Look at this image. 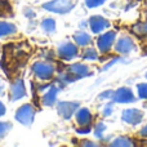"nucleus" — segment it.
Listing matches in <instances>:
<instances>
[{
	"instance_id": "obj_1",
	"label": "nucleus",
	"mask_w": 147,
	"mask_h": 147,
	"mask_svg": "<svg viewBox=\"0 0 147 147\" xmlns=\"http://www.w3.org/2000/svg\"><path fill=\"white\" fill-rule=\"evenodd\" d=\"M34 76L36 79L41 81H48L51 79H53L54 74H56V67L52 62L48 61H36L35 63H32L31 67Z\"/></svg>"
},
{
	"instance_id": "obj_2",
	"label": "nucleus",
	"mask_w": 147,
	"mask_h": 147,
	"mask_svg": "<svg viewBox=\"0 0 147 147\" xmlns=\"http://www.w3.org/2000/svg\"><path fill=\"white\" fill-rule=\"evenodd\" d=\"M41 7L47 12L57 13V14H67L74 9L75 3L72 0H51V1L44 3Z\"/></svg>"
},
{
	"instance_id": "obj_3",
	"label": "nucleus",
	"mask_w": 147,
	"mask_h": 147,
	"mask_svg": "<svg viewBox=\"0 0 147 147\" xmlns=\"http://www.w3.org/2000/svg\"><path fill=\"white\" fill-rule=\"evenodd\" d=\"M35 107L30 103H25L16 111V120L22 125H31L35 119Z\"/></svg>"
},
{
	"instance_id": "obj_4",
	"label": "nucleus",
	"mask_w": 147,
	"mask_h": 147,
	"mask_svg": "<svg viewBox=\"0 0 147 147\" xmlns=\"http://www.w3.org/2000/svg\"><path fill=\"white\" fill-rule=\"evenodd\" d=\"M57 53H58L59 58L63 61H72L80 56V51H79L78 45L71 41H65V43L59 44Z\"/></svg>"
},
{
	"instance_id": "obj_5",
	"label": "nucleus",
	"mask_w": 147,
	"mask_h": 147,
	"mask_svg": "<svg viewBox=\"0 0 147 147\" xmlns=\"http://www.w3.org/2000/svg\"><path fill=\"white\" fill-rule=\"evenodd\" d=\"M115 40H116V31H106L105 34L99 35V38L97 39V48L101 53H109L112 49L115 44Z\"/></svg>"
},
{
	"instance_id": "obj_6",
	"label": "nucleus",
	"mask_w": 147,
	"mask_h": 147,
	"mask_svg": "<svg viewBox=\"0 0 147 147\" xmlns=\"http://www.w3.org/2000/svg\"><path fill=\"white\" fill-rule=\"evenodd\" d=\"M134 51H137V45L130 36H121L115 43V52L119 54L127 56V54H130Z\"/></svg>"
},
{
	"instance_id": "obj_7",
	"label": "nucleus",
	"mask_w": 147,
	"mask_h": 147,
	"mask_svg": "<svg viewBox=\"0 0 147 147\" xmlns=\"http://www.w3.org/2000/svg\"><path fill=\"white\" fill-rule=\"evenodd\" d=\"M80 107L79 102H70V101H62L58 102L57 105V112L61 117L69 120L72 117V115L78 111V109Z\"/></svg>"
},
{
	"instance_id": "obj_8",
	"label": "nucleus",
	"mask_w": 147,
	"mask_h": 147,
	"mask_svg": "<svg viewBox=\"0 0 147 147\" xmlns=\"http://www.w3.org/2000/svg\"><path fill=\"white\" fill-rule=\"evenodd\" d=\"M111 101L115 102V103H133L137 99H136V96L132 92V89L123 86V88L117 89L116 92H114Z\"/></svg>"
},
{
	"instance_id": "obj_9",
	"label": "nucleus",
	"mask_w": 147,
	"mask_h": 147,
	"mask_svg": "<svg viewBox=\"0 0 147 147\" xmlns=\"http://www.w3.org/2000/svg\"><path fill=\"white\" fill-rule=\"evenodd\" d=\"M143 116H145V114H143V111H141V110H138V109H127V110L123 111L121 120L124 123H127V124H129V125H138V124L142 123Z\"/></svg>"
},
{
	"instance_id": "obj_10",
	"label": "nucleus",
	"mask_w": 147,
	"mask_h": 147,
	"mask_svg": "<svg viewBox=\"0 0 147 147\" xmlns=\"http://www.w3.org/2000/svg\"><path fill=\"white\" fill-rule=\"evenodd\" d=\"M89 27H90L93 34H101L109 27H111V23L107 18L102 17V16H92L88 21Z\"/></svg>"
},
{
	"instance_id": "obj_11",
	"label": "nucleus",
	"mask_w": 147,
	"mask_h": 147,
	"mask_svg": "<svg viewBox=\"0 0 147 147\" xmlns=\"http://www.w3.org/2000/svg\"><path fill=\"white\" fill-rule=\"evenodd\" d=\"M66 71L69 72L75 80H79V79H81V78H86V76H90L92 74H93L90 71V69L84 63H74L71 66L67 67Z\"/></svg>"
},
{
	"instance_id": "obj_12",
	"label": "nucleus",
	"mask_w": 147,
	"mask_h": 147,
	"mask_svg": "<svg viewBox=\"0 0 147 147\" xmlns=\"http://www.w3.org/2000/svg\"><path fill=\"white\" fill-rule=\"evenodd\" d=\"M9 96L12 101H20L26 96V86L22 79H17L12 83L9 89Z\"/></svg>"
},
{
	"instance_id": "obj_13",
	"label": "nucleus",
	"mask_w": 147,
	"mask_h": 147,
	"mask_svg": "<svg viewBox=\"0 0 147 147\" xmlns=\"http://www.w3.org/2000/svg\"><path fill=\"white\" fill-rule=\"evenodd\" d=\"M75 120L76 124L80 128L83 127H90L92 125V120H93V115L89 111L86 107H79L78 111L75 112Z\"/></svg>"
},
{
	"instance_id": "obj_14",
	"label": "nucleus",
	"mask_w": 147,
	"mask_h": 147,
	"mask_svg": "<svg viewBox=\"0 0 147 147\" xmlns=\"http://www.w3.org/2000/svg\"><path fill=\"white\" fill-rule=\"evenodd\" d=\"M58 92H59L58 85H49L48 90L41 97V103H43V106H47V107L53 106L57 102V94H58Z\"/></svg>"
},
{
	"instance_id": "obj_15",
	"label": "nucleus",
	"mask_w": 147,
	"mask_h": 147,
	"mask_svg": "<svg viewBox=\"0 0 147 147\" xmlns=\"http://www.w3.org/2000/svg\"><path fill=\"white\" fill-rule=\"evenodd\" d=\"M17 32V27L16 25L10 22H7V21H1L0 20V38L5 39V38H9V36L14 35Z\"/></svg>"
},
{
	"instance_id": "obj_16",
	"label": "nucleus",
	"mask_w": 147,
	"mask_h": 147,
	"mask_svg": "<svg viewBox=\"0 0 147 147\" xmlns=\"http://www.w3.org/2000/svg\"><path fill=\"white\" fill-rule=\"evenodd\" d=\"M74 40H75L76 45L83 47V48L90 45L92 41H93L92 40V36L89 35L88 32H85V31H79V32H75L74 34Z\"/></svg>"
},
{
	"instance_id": "obj_17",
	"label": "nucleus",
	"mask_w": 147,
	"mask_h": 147,
	"mask_svg": "<svg viewBox=\"0 0 147 147\" xmlns=\"http://www.w3.org/2000/svg\"><path fill=\"white\" fill-rule=\"evenodd\" d=\"M110 146L112 147H132L134 146L132 138L127 137V136H120V137L112 140V142H110Z\"/></svg>"
},
{
	"instance_id": "obj_18",
	"label": "nucleus",
	"mask_w": 147,
	"mask_h": 147,
	"mask_svg": "<svg viewBox=\"0 0 147 147\" xmlns=\"http://www.w3.org/2000/svg\"><path fill=\"white\" fill-rule=\"evenodd\" d=\"M41 28L47 34L56 32V21L53 18H45V20L41 21Z\"/></svg>"
},
{
	"instance_id": "obj_19",
	"label": "nucleus",
	"mask_w": 147,
	"mask_h": 147,
	"mask_svg": "<svg viewBox=\"0 0 147 147\" xmlns=\"http://www.w3.org/2000/svg\"><path fill=\"white\" fill-rule=\"evenodd\" d=\"M81 58L85 59V61H97L98 59V52H97V49L92 48V47L85 48L81 53Z\"/></svg>"
},
{
	"instance_id": "obj_20",
	"label": "nucleus",
	"mask_w": 147,
	"mask_h": 147,
	"mask_svg": "<svg viewBox=\"0 0 147 147\" xmlns=\"http://www.w3.org/2000/svg\"><path fill=\"white\" fill-rule=\"evenodd\" d=\"M133 31H134L137 35L146 36L147 38V22H142V23H137V25H134L133 26Z\"/></svg>"
},
{
	"instance_id": "obj_21",
	"label": "nucleus",
	"mask_w": 147,
	"mask_h": 147,
	"mask_svg": "<svg viewBox=\"0 0 147 147\" xmlns=\"http://www.w3.org/2000/svg\"><path fill=\"white\" fill-rule=\"evenodd\" d=\"M12 129V123L9 121H0V141L9 133V130Z\"/></svg>"
},
{
	"instance_id": "obj_22",
	"label": "nucleus",
	"mask_w": 147,
	"mask_h": 147,
	"mask_svg": "<svg viewBox=\"0 0 147 147\" xmlns=\"http://www.w3.org/2000/svg\"><path fill=\"white\" fill-rule=\"evenodd\" d=\"M105 132H106V125L103 123H97L94 125V136H96V138H102Z\"/></svg>"
},
{
	"instance_id": "obj_23",
	"label": "nucleus",
	"mask_w": 147,
	"mask_h": 147,
	"mask_svg": "<svg viewBox=\"0 0 147 147\" xmlns=\"http://www.w3.org/2000/svg\"><path fill=\"white\" fill-rule=\"evenodd\" d=\"M138 97L142 99H147V83H140L137 85Z\"/></svg>"
},
{
	"instance_id": "obj_24",
	"label": "nucleus",
	"mask_w": 147,
	"mask_h": 147,
	"mask_svg": "<svg viewBox=\"0 0 147 147\" xmlns=\"http://www.w3.org/2000/svg\"><path fill=\"white\" fill-rule=\"evenodd\" d=\"M119 62H127V61H125V58H121V57H115V58H112L111 61L109 62V63H107V65H105V66L102 67V70H101V71H106V70H109L111 66H114V65L119 63Z\"/></svg>"
},
{
	"instance_id": "obj_25",
	"label": "nucleus",
	"mask_w": 147,
	"mask_h": 147,
	"mask_svg": "<svg viewBox=\"0 0 147 147\" xmlns=\"http://www.w3.org/2000/svg\"><path fill=\"white\" fill-rule=\"evenodd\" d=\"M107 0H85V5L88 8H97L99 7V5H102L103 3H106Z\"/></svg>"
},
{
	"instance_id": "obj_26",
	"label": "nucleus",
	"mask_w": 147,
	"mask_h": 147,
	"mask_svg": "<svg viewBox=\"0 0 147 147\" xmlns=\"http://www.w3.org/2000/svg\"><path fill=\"white\" fill-rule=\"evenodd\" d=\"M112 96H114V90H111V89H107V90L102 92V93L99 94L98 99H101V101H107V99H112Z\"/></svg>"
},
{
	"instance_id": "obj_27",
	"label": "nucleus",
	"mask_w": 147,
	"mask_h": 147,
	"mask_svg": "<svg viewBox=\"0 0 147 147\" xmlns=\"http://www.w3.org/2000/svg\"><path fill=\"white\" fill-rule=\"evenodd\" d=\"M112 112H114V105L112 103H106L103 106V109H102V115H103L105 117L112 115Z\"/></svg>"
},
{
	"instance_id": "obj_28",
	"label": "nucleus",
	"mask_w": 147,
	"mask_h": 147,
	"mask_svg": "<svg viewBox=\"0 0 147 147\" xmlns=\"http://www.w3.org/2000/svg\"><path fill=\"white\" fill-rule=\"evenodd\" d=\"M10 10V5L8 1L5 0H0V14H4V13L9 12Z\"/></svg>"
},
{
	"instance_id": "obj_29",
	"label": "nucleus",
	"mask_w": 147,
	"mask_h": 147,
	"mask_svg": "<svg viewBox=\"0 0 147 147\" xmlns=\"http://www.w3.org/2000/svg\"><path fill=\"white\" fill-rule=\"evenodd\" d=\"M23 14H25V17L28 18V20H32V18L36 17V13L32 10V8H28V7H26L25 9H23Z\"/></svg>"
},
{
	"instance_id": "obj_30",
	"label": "nucleus",
	"mask_w": 147,
	"mask_h": 147,
	"mask_svg": "<svg viewBox=\"0 0 147 147\" xmlns=\"http://www.w3.org/2000/svg\"><path fill=\"white\" fill-rule=\"evenodd\" d=\"M90 130H92V127H83V128H78L76 132L79 134H88V133H90Z\"/></svg>"
},
{
	"instance_id": "obj_31",
	"label": "nucleus",
	"mask_w": 147,
	"mask_h": 147,
	"mask_svg": "<svg viewBox=\"0 0 147 147\" xmlns=\"http://www.w3.org/2000/svg\"><path fill=\"white\" fill-rule=\"evenodd\" d=\"M81 146H90V147H94V146H98L96 142H90V141L88 140H84L83 142H81Z\"/></svg>"
},
{
	"instance_id": "obj_32",
	"label": "nucleus",
	"mask_w": 147,
	"mask_h": 147,
	"mask_svg": "<svg viewBox=\"0 0 147 147\" xmlns=\"http://www.w3.org/2000/svg\"><path fill=\"white\" fill-rule=\"evenodd\" d=\"M140 136H141L142 138H147V124L142 128V129L140 130Z\"/></svg>"
},
{
	"instance_id": "obj_33",
	"label": "nucleus",
	"mask_w": 147,
	"mask_h": 147,
	"mask_svg": "<svg viewBox=\"0 0 147 147\" xmlns=\"http://www.w3.org/2000/svg\"><path fill=\"white\" fill-rule=\"evenodd\" d=\"M5 112H7V109H5V105L1 101H0V117H1V116H4V115H5Z\"/></svg>"
},
{
	"instance_id": "obj_34",
	"label": "nucleus",
	"mask_w": 147,
	"mask_h": 147,
	"mask_svg": "<svg viewBox=\"0 0 147 147\" xmlns=\"http://www.w3.org/2000/svg\"><path fill=\"white\" fill-rule=\"evenodd\" d=\"M4 88H5V84H4V81L3 80H0V94L4 92Z\"/></svg>"
},
{
	"instance_id": "obj_35",
	"label": "nucleus",
	"mask_w": 147,
	"mask_h": 147,
	"mask_svg": "<svg viewBox=\"0 0 147 147\" xmlns=\"http://www.w3.org/2000/svg\"><path fill=\"white\" fill-rule=\"evenodd\" d=\"M145 78H146V79H147V72H146V74H145Z\"/></svg>"
},
{
	"instance_id": "obj_36",
	"label": "nucleus",
	"mask_w": 147,
	"mask_h": 147,
	"mask_svg": "<svg viewBox=\"0 0 147 147\" xmlns=\"http://www.w3.org/2000/svg\"><path fill=\"white\" fill-rule=\"evenodd\" d=\"M0 52H1V48H0Z\"/></svg>"
}]
</instances>
